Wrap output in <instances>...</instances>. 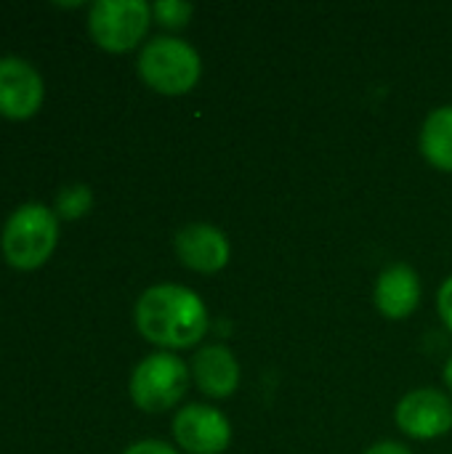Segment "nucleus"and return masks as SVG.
<instances>
[{"label": "nucleus", "mask_w": 452, "mask_h": 454, "mask_svg": "<svg viewBox=\"0 0 452 454\" xmlns=\"http://www.w3.org/2000/svg\"><path fill=\"white\" fill-rule=\"evenodd\" d=\"M59 242V221L56 213L45 205L29 202L21 205L3 229V255L8 266L19 271H32L43 266Z\"/></svg>", "instance_id": "obj_2"}, {"label": "nucleus", "mask_w": 452, "mask_h": 454, "mask_svg": "<svg viewBox=\"0 0 452 454\" xmlns=\"http://www.w3.org/2000/svg\"><path fill=\"white\" fill-rule=\"evenodd\" d=\"M93 205V192L85 184H69L56 197V213L67 221L83 218Z\"/></svg>", "instance_id": "obj_13"}, {"label": "nucleus", "mask_w": 452, "mask_h": 454, "mask_svg": "<svg viewBox=\"0 0 452 454\" xmlns=\"http://www.w3.org/2000/svg\"><path fill=\"white\" fill-rule=\"evenodd\" d=\"M365 454H413L405 444H400V442H378V444H373L370 450H365Z\"/></svg>", "instance_id": "obj_17"}, {"label": "nucleus", "mask_w": 452, "mask_h": 454, "mask_svg": "<svg viewBox=\"0 0 452 454\" xmlns=\"http://www.w3.org/2000/svg\"><path fill=\"white\" fill-rule=\"evenodd\" d=\"M421 303V277L408 263H394L381 271L376 282V309L392 319H408Z\"/></svg>", "instance_id": "obj_10"}, {"label": "nucleus", "mask_w": 452, "mask_h": 454, "mask_svg": "<svg viewBox=\"0 0 452 454\" xmlns=\"http://www.w3.org/2000/svg\"><path fill=\"white\" fill-rule=\"evenodd\" d=\"M394 418L400 431L410 439H440L452 431V402L437 388H418L400 399Z\"/></svg>", "instance_id": "obj_7"}, {"label": "nucleus", "mask_w": 452, "mask_h": 454, "mask_svg": "<svg viewBox=\"0 0 452 454\" xmlns=\"http://www.w3.org/2000/svg\"><path fill=\"white\" fill-rule=\"evenodd\" d=\"M192 375H194L197 388L205 396L226 399L240 386V362H237V356L226 346L213 343V346H205V348H200L194 354Z\"/></svg>", "instance_id": "obj_11"}, {"label": "nucleus", "mask_w": 452, "mask_h": 454, "mask_svg": "<svg viewBox=\"0 0 452 454\" xmlns=\"http://www.w3.org/2000/svg\"><path fill=\"white\" fill-rule=\"evenodd\" d=\"M139 74L163 96H184L197 85L202 61L189 43L178 37H155L141 48Z\"/></svg>", "instance_id": "obj_3"}, {"label": "nucleus", "mask_w": 452, "mask_h": 454, "mask_svg": "<svg viewBox=\"0 0 452 454\" xmlns=\"http://www.w3.org/2000/svg\"><path fill=\"white\" fill-rule=\"evenodd\" d=\"M178 261L200 274H216L229 263V239L213 223H186L173 239Z\"/></svg>", "instance_id": "obj_9"}, {"label": "nucleus", "mask_w": 452, "mask_h": 454, "mask_svg": "<svg viewBox=\"0 0 452 454\" xmlns=\"http://www.w3.org/2000/svg\"><path fill=\"white\" fill-rule=\"evenodd\" d=\"M173 439L186 454H224L232 442V426L216 407L186 404L173 418Z\"/></svg>", "instance_id": "obj_6"}, {"label": "nucleus", "mask_w": 452, "mask_h": 454, "mask_svg": "<svg viewBox=\"0 0 452 454\" xmlns=\"http://www.w3.org/2000/svg\"><path fill=\"white\" fill-rule=\"evenodd\" d=\"M133 319L144 340L168 351L197 346L210 327L202 298L184 285H155L144 290L136 301Z\"/></svg>", "instance_id": "obj_1"}, {"label": "nucleus", "mask_w": 452, "mask_h": 454, "mask_svg": "<svg viewBox=\"0 0 452 454\" xmlns=\"http://www.w3.org/2000/svg\"><path fill=\"white\" fill-rule=\"evenodd\" d=\"M442 375H445V383H448V388L452 391V354H450V359H448V364H445V372H442Z\"/></svg>", "instance_id": "obj_18"}, {"label": "nucleus", "mask_w": 452, "mask_h": 454, "mask_svg": "<svg viewBox=\"0 0 452 454\" xmlns=\"http://www.w3.org/2000/svg\"><path fill=\"white\" fill-rule=\"evenodd\" d=\"M437 309H440V317L448 325V330H452V277L442 282V287L437 293Z\"/></svg>", "instance_id": "obj_15"}, {"label": "nucleus", "mask_w": 452, "mask_h": 454, "mask_svg": "<svg viewBox=\"0 0 452 454\" xmlns=\"http://www.w3.org/2000/svg\"><path fill=\"white\" fill-rule=\"evenodd\" d=\"M43 104V77L16 56L0 59V114L11 120L32 117Z\"/></svg>", "instance_id": "obj_8"}, {"label": "nucleus", "mask_w": 452, "mask_h": 454, "mask_svg": "<svg viewBox=\"0 0 452 454\" xmlns=\"http://www.w3.org/2000/svg\"><path fill=\"white\" fill-rule=\"evenodd\" d=\"M421 154L442 173H452V106L434 109L421 128Z\"/></svg>", "instance_id": "obj_12"}, {"label": "nucleus", "mask_w": 452, "mask_h": 454, "mask_svg": "<svg viewBox=\"0 0 452 454\" xmlns=\"http://www.w3.org/2000/svg\"><path fill=\"white\" fill-rule=\"evenodd\" d=\"M152 24V5L144 0H99L91 5L88 29L99 48L125 53L136 48Z\"/></svg>", "instance_id": "obj_5"}, {"label": "nucleus", "mask_w": 452, "mask_h": 454, "mask_svg": "<svg viewBox=\"0 0 452 454\" xmlns=\"http://www.w3.org/2000/svg\"><path fill=\"white\" fill-rule=\"evenodd\" d=\"M194 13V5L192 3H181V0H160L152 5V16L157 19L160 27L165 29H181L189 24Z\"/></svg>", "instance_id": "obj_14"}, {"label": "nucleus", "mask_w": 452, "mask_h": 454, "mask_svg": "<svg viewBox=\"0 0 452 454\" xmlns=\"http://www.w3.org/2000/svg\"><path fill=\"white\" fill-rule=\"evenodd\" d=\"M123 454H178L170 444L165 442H157V439H144L133 447H128Z\"/></svg>", "instance_id": "obj_16"}, {"label": "nucleus", "mask_w": 452, "mask_h": 454, "mask_svg": "<svg viewBox=\"0 0 452 454\" xmlns=\"http://www.w3.org/2000/svg\"><path fill=\"white\" fill-rule=\"evenodd\" d=\"M189 378L192 370L184 364V359H178L170 351H160L136 364L128 391L139 410L157 415L173 410L186 396Z\"/></svg>", "instance_id": "obj_4"}]
</instances>
